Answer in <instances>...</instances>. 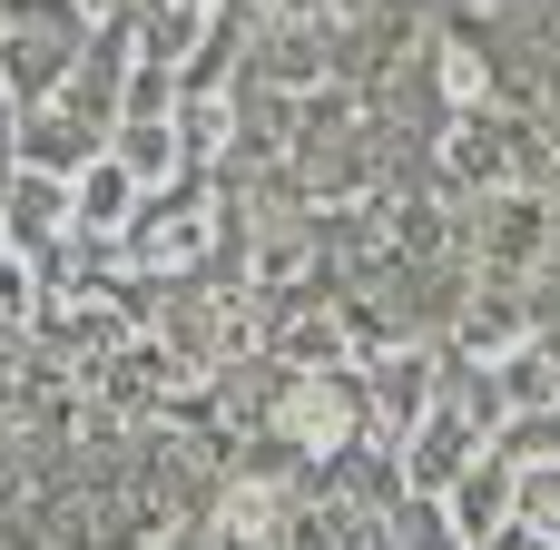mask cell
<instances>
[{"label":"cell","mask_w":560,"mask_h":550,"mask_svg":"<svg viewBox=\"0 0 560 550\" xmlns=\"http://www.w3.org/2000/svg\"><path fill=\"white\" fill-rule=\"evenodd\" d=\"M79 0H10V20H0V69H10V89L20 98H49L59 89V69H79Z\"/></svg>","instance_id":"1"},{"label":"cell","mask_w":560,"mask_h":550,"mask_svg":"<svg viewBox=\"0 0 560 550\" xmlns=\"http://www.w3.org/2000/svg\"><path fill=\"white\" fill-rule=\"evenodd\" d=\"M354 403H364L354 374H305V384L285 394V433H295V443H345V433H354Z\"/></svg>","instance_id":"2"},{"label":"cell","mask_w":560,"mask_h":550,"mask_svg":"<svg viewBox=\"0 0 560 550\" xmlns=\"http://www.w3.org/2000/svg\"><path fill=\"white\" fill-rule=\"evenodd\" d=\"M128 207H138V167H128V157H89V167H79V187H69V217L118 236V226H128Z\"/></svg>","instance_id":"3"},{"label":"cell","mask_w":560,"mask_h":550,"mask_svg":"<svg viewBox=\"0 0 560 550\" xmlns=\"http://www.w3.org/2000/svg\"><path fill=\"white\" fill-rule=\"evenodd\" d=\"M128 246H138L148 266H187V256L207 246V197L187 187V197H177V207H158V217H148V226H138Z\"/></svg>","instance_id":"4"},{"label":"cell","mask_w":560,"mask_h":550,"mask_svg":"<svg viewBox=\"0 0 560 550\" xmlns=\"http://www.w3.org/2000/svg\"><path fill=\"white\" fill-rule=\"evenodd\" d=\"M463 463H472V423H463V413H443V423L413 443V463H404V472H413V492H453V482H463Z\"/></svg>","instance_id":"5"},{"label":"cell","mask_w":560,"mask_h":550,"mask_svg":"<svg viewBox=\"0 0 560 550\" xmlns=\"http://www.w3.org/2000/svg\"><path fill=\"white\" fill-rule=\"evenodd\" d=\"M502 502H512V453H502V463H463V482H453V522H463L472 541L502 522Z\"/></svg>","instance_id":"6"},{"label":"cell","mask_w":560,"mask_h":550,"mask_svg":"<svg viewBox=\"0 0 560 550\" xmlns=\"http://www.w3.org/2000/svg\"><path fill=\"white\" fill-rule=\"evenodd\" d=\"M118 157H128L138 177H167V167H177V128H167V118H138V128H118Z\"/></svg>","instance_id":"7"},{"label":"cell","mask_w":560,"mask_h":550,"mask_svg":"<svg viewBox=\"0 0 560 550\" xmlns=\"http://www.w3.org/2000/svg\"><path fill=\"white\" fill-rule=\"evenodd\" d=\"M59 207H69V187H49L39 167H20V177H10V217H20V236H49V217H59Z\"/></svg>","instance_id":"8"},{"label":"cell","mask_w":560,"mask_h":550,"mask_svg":"<svg viewBox=\"0 0 560 550\" xmlns=\"http://www.w3.org/2000/svg\"><path fill=\"white\" fill-rule=\"evenodd\" d=\"M167 384H177V374H167V354H128V364H108V403H128V413H138V403H158Z\"/></svg>","instance_id":"9"},{"label":"cell","mask_w":560,"mask_h":550,"mask_svg":"<svg viewBox=\"0 0 560 550\" xmlns=\"http://www.w3.org/2000/svg\"><path fill=\"white\" fill-rule=\"evenodd\" d=\"M226 550H276V492H236L226 502Z\"/></svg>","instance_id":"10"},{"label":"cell","mask_w":560,"mask_h":550,"mask_svg":"<svg viewBox=\"0 0 560 550\" xmlns=\"http://www.w3.org/2000/svg\"><path fill=\"white\" fill-rule=\"evenodd\" d=\"M374 413H384V423H413V413H423V364H413V354L374 374Z\"/></svg>","instance_id":"11"},{"label":"cell","mask_w":560,"mask_h":550,"mask_svg":"<svg viewBox=\"0 0 560 550\" xmlns=\"http://www.w3.org/2000/svg\"><path fill=\"white\" fill-rule=\"evenodd\" d=\"M197 20H207V0H177V10H158V30H148V59H158V69H167V59H187Z\"/></svg>","instance_id":"12"},{"label":"cell","mask_w":560,"mask_h":550,"mask_svg":"<svg viewBox=\"0 0 560 550\" xmlns=\"http://www.w3.org/2000/svg\"><path fill=\"white\" fill-rule=\"evenodd\" d=\"M226 138V98H187V118H177V148H217Z\"/></svg>","instance_id":"13"},{"label":"cell","mask_w":560,"mask_h":550,"mask_svg":"<svg viewBox=\"0 0 560 550\" xmlns=\"http://www.w3.org/2000/svg\"><path fill=\"white\" fill-rule=\"evenodd\" d=\"M512 335H522V315H502V305H492V315H463V344H472V354H502Z\"/></svg>","instance_id":"14"},{"label":"cell","mask_w":560,"mask_h":550,"mask_svg":"<svg viewBox=\"0 0 560 550\" xmlns=\"http://www.w3.org/2000/svg\"><path fill=\"white\" fill-rule=\"evenodd\" d=\"M502 453H512V463H522V453H560V413H532V423H512V443H502Z\"/></svg>","instance_id":"15"},{"label":"cell","mask_w":560,"mask_h":550,"mask_svg":"<svg viewBox=\"0 0 560 550\" xmlns=\"http://www.w3.org/2000/svg\"><path fill=\"white\" fill-rule=\"evenodd\" d=\"M325 10H335V0H276V20H285V30H325Z\"/></svg>","instance_id":"16"}]
</instances>
